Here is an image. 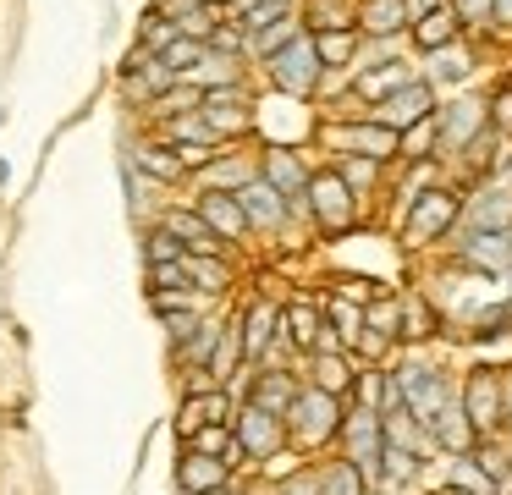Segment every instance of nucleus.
I'll use <instances>...</instances> for the list:
<instances>
[{
    "mask_svg": "<svg viewBox=\"0 0 512 495\" xmlns=\"http://www.w3.org/2000/svg\"><path fill=\"white\" fill-rule=\"evenodd\" d=\"M320 44H314V33H292L281 50H270V77H276V88H287V94L309 99L314 88H320Z\"/></svg>",
    "mask_w": 512,
    "mask_h": 495,
    "instance_id": "1",
    "label": "nucleus"
},
{
    "mask_svg": "<svg viewBox=\"0 0 512 495\" xmlns=\"http://www.w3.org/2000/svg\"><path fill=\"white\" fill-rule=\"evenodd\" d=\"M457 220H463V193H452V187H424L408 204V215H402V231H408L413 242H435V237H446Z\"/></svg>",
    "mask_w": 512,
    "mask_h": 495,
    "instance_id": "2",
    "label": "nucleus"
},
{
    "mask_svg": "<svg viewBox=\"0 0 512 495\" xmlns=\"http://www.w3.org/2000/svg\"><path fill=\"white\" fill-rule=\"evenodd\" d=\"M342 429H347V457L358 462V473H364L369 484H380L386 479V468H380V462H386V413L358 402V413L347 418Z\"/></svg>",
    "mask_w": 512,
    "mask_h": 495,
    "instance_id": "3",
    "label": "nucleus"
},
{
    "mask_svg": "<svg viewBox=\"0 0 512 495\" xmlns=\"http://www.w3.org/2000/svg\"><path fill=\"white\" fill-rule=\"evenodd\" d=\"M287 424H292V435H298L303 446H320V440H331L336 429H342V407H336L331 391L309 385V391H298V402L287 407Z\"/></svg>",
    "mask_w": 512,
    "mask_h": 495,
    "instance_id": "4",
    "label": "nucleus"
},
{
    "mask_svg": "<svg viewBox=\"0 0 512 495\" xmlns=\"http://www.w3.org/2000/svg\"><path fill=\"white\" fill-rule=\"evenodd\" d=\"M369 116L386 121V127H397V132L419 127L424 116H435V83H430V77H408L397 94H386L380 105H369Z\"/></svg>",
    "mask_w": 512,
    "mask_h": 495,
    "instance_id": "5",
    "label": "nucleus"
},
{
    "mask_svg": "<svg viewBox=\"0 0 512 495\" xmlns=\"http://www.w3.org/2000/svg\"><path fill=\"white\" fill-rule=\"evenodd\" d=\"M309 215L320 220L325 231H347V226H353V187H347L342 171H320L309 182Z\"/></svg>",
    "mask_w": 512,
    "mask_h": 495,
    "instance_id": "6",
    "label": "nucleus"
},
{
    "mask_svg": "<svg viewBox=\"0 0 512 495\" xmlns=\"http://www.w3.org/2000/svg\"><path fill=\"white\" fill-rule=\"evenodd\" d=\"M463 407H468V418H474V429L479 435H490V429L507 418V385H501V374L496 369H474L463 380Z\"/></svg>",
    "mask_w": 512,
    "mask_h": 495,
    "instance_id": "7",
    "label": "nucleus"
},
{
    "mask_svg": "<svg viewBox=\"0 0 512 495\" xmlns=\"http://www.w3.org/2000/svg\"><path fill=\"white\" fill-rule=\"evenodd\" d=\"M435 121H441V149H468L474 138H485L490 132V105L474 94L452 99L446 110H435Z\"/></svg>",
    "mask_w": 512,
    "mask_h": 495,
    "instance_id": "8",
    "label": "nucleus"
},
{
    "mask_svg": "<svg viewBox=\"0 0 512 495\" xmlns=\"http://www.w3.org/2000/svg\"><path fill=\"white\" fill-rule=\"evenodd\" d=\"M336 143L353 149V154H369V160H397V154H402V132L386 127V121H375V116L347 121V127L336 132Z\"/></svg>",
    "mask_w": 512,
    "mask_h": 495,
    "instance_id": "9",
    "label": "nucleus"
},
{
    "mask_svg": "<svg viewBox=\"0 0 512 495\" xmlns=\"http://www.w3.org/2000/svg\"><path fill=\"white\" fill-rule=\"evenodd\" d=\"M237 204H243L248 226L276 231L281 220H287V193H281V187L270 182V176H254V182H243V187H237Z\"/></svg>",
    "mask_w": 512,
    "mask_h": 495,
    "instance_id": "10",
    "label": "nucleus"
},
{
    "mask_svg": "<svg viewBox=\"0 0 512 495\" xmlns=\"http://www.w3.org/2000/svg\"><path fill=\"white\" fill-rule=\"evenodd\" d=\"M413 44H419L424 55H435V50H446V44H457L463 39V17H457V6L452 0H441L435 11H424V17H413Z\"/></svg>",
    "mask_w": 512,
    "mask_h": 495,
    "instance_id": "11",
    "label": "nucleus"
},
{
    "mask_svg": "<svg viewBox=\"0 0 512 495\" xmlns=\"http://www.w3.org/2000/svg\"><path fill=\"white\" fill-rule=\"evenodd\" d=\"M402 28H413L408 0H358V33L364 39H397Z\"/></svg>",
    "mask_w": 512,
    "mask_h": 495,
    "instance_id": "12",
    "label": "nucleus"
},
{
    "mask_svg": "<svg viewBox=\"0 0 512 495\" xmlns=\"http://www.w3.org/2000/svg\"><path fill=\"white\" fill-rule=\"evenodd\" d=\"M237 440H243L248 457H270V451L281 446V413H270V407H243L237 413Z\"/></svg>",
    "mask_w": 512,
    "mask_h": 495,
    "instance_id": "13",
    "label": "nucleus"
},
{
    "mask_svg": "<svg viewBox=\"0 0 512 495\" xmlns=\"http://www.w3.org/2000/svg\"><path fill=\"white\" fill-rule=\"evenodd\" d=\"M463 226H468V237H474V231H512V193L507 187H485L479 198H468Z\"/></svg>",
    "mask_w": 512,
    "mask_h": 495,
    "instance_id": "14",
    "label": "nucleus"
},
{
    "mask_svg": "<svg viewBox=\"0 0 512 495\" xmlns=\"http://www.w3.org/2000/svg\"><path fill=\"white\" fill-rule=\"evenodd\" d=\"M463 259L485 275H507L512 270V231H474L463 242Z\"/></svg>",
    "mask_w": 512,
    "mask_h": 495,
    "instance_id": "15",
    "label": "nucleus"
},
{
    "mask_svg": "<svg viewBox=\"0 0 512 495\" xmlns=\"http://www.w3.org/2000/svg\"><path fill=\"white\" fill-rule=\"evenodd\" d=\"M408 61H386V66H364V72H353V88L369 99V105H380L386 94H397L402 83H408Z\"/></svg>",
    "mask_w": 512,
    "mask_h": 495,
    "instance_id": "16",
    "label": "nucleus"
},
{
    "mask_svg": "<svg viewBox=\"0 0 512 495\" xmlns=\"http://www.w3.org/2000/svg\"><path fill=\"white\" fill-rule=\"evenodd\" d=\"M265 176H270V182H276L287 198H303V193H309V182H314L292 149H270V154H265Z\"/></svg>",
    "mask_w": 512,
    "mask_h": 495,
    "instance_id": "17",
    "label": "nucleus"
},
{
    "mask_svg": "<svg viewBox=\"0 0 512 495\" xmlns=\"http://www.w3.org/2000/svg\"><path fill=\"white\" fill-rule=\"evenodd\" d=\"M204 220H210L215 231H226V237H248V215H243V204H237V193H204V209H199Z\"/></svg>",
    "mask_w": 512,
    "mask_h": 495,
    "instance_id": "18",
    "label": "nucleus"
},
{
    "mask_svg": "<svg viewBox=\"0 0 512 495\" xmlns=\"http://www.w3.org/2000/svg\"><path fill=\"white\" fill-rule=\"evenodd\" d=\"M182 490H193V495H204V490H221L226 484V462H215L210 451H193L188 462H182Z\"/></svg>",
    "mask_w": 512,
    "mask_h": 495,
    "instance_id": "19",
    "label": "nucleus"
},
{
    "mask_svg": "<svg viewBox=\"0 0 512 495\" xmlns=\"http://www.w3.org/2000/svg\"><path fill=\"white\" fill-rule=\"evenodd\" d=\"M353 380H358V374H353V363H347L336 347H320V352H314V385H320V391L342 396Z\"/></svg>",
    "mask_w": 512,
    "mask_h": 495,
    "instance_id": "20",
    "label": "nucleus"
},
{
    "mask_svg": "<svg viewBox=\"0 0 512 495\" xmlns=\"http://www.w3.org/2000/svg\"><path fill=\"white\" fill-rule=\"evenodd\" d=\"M281 325H287V336L298 341L303 352L325 347V325H320V308H314V303H292L287 314H281Z\"/></svg>",
    "mask_w": 512,
    "mask_h": 495,
    "instance_id": "21",
    "label": "nucleus"
},
{
    "mask_svg": "<svg viewBox=\"0 0 512 495\" xmlns=\"http://www.w3.org/2000/svg\"><path fill=\"white\" fill-rule=\"evenodd\" d=\"M276 325H281V308H270V303H254V308H248V319H243V352H248V358H259V352L270 347Z\"/></svg>",
    "mask_w": 512,
    "mask_h": 495,
    "instance_id": "22",
    "label": "nucleus"
},
{
    "mask_svg": "<svg viewBox=\"0 0 512 495\" xmlns=\"http://www.w3.org/2000/svg\"><path fill=\"white\" fill-rule=\"evenodd\" d=\"M292 0H254V6H248V17H243V33H254V39H265L270 28H287L292 22Z\"/></svg>",
    "mask_w": 512,
    "mask_h": 495,
    "instance_id": "23",
    "label": "nucleus"
},
{
    "mask_svg": "<svg viewBox=\"0 0 512 495\" xmlns=\"http://www.w3.org/2000/svg\"><path fill=\"white\" fill-rule=\"evenodd\" d=\"M314 44H320L325 66H353L358 61V28H325V33H314Z\"/></svg>",
    "mask_w": 512,
    "mask_h": 495,
    "instance_id": "24",
    "label": "nucleus"
},
{
    "mask_svg": "<svg viewBox=\"0 0 512 495\" xmlns=\"http://www.w3.org/2000/svg\"><path fill=\"white\" fill-rule=\"evenodd\" d=\"M369 490V479L358 473V462L347 457V462H331V468L320 473V495H364Z\"/></svg>",
    "mask_w": 512,
    "mask_h": 495,
    "instance_id": "25",
    "label": "nucleus"
},
{
    "mask_svg": "<svg viewBox=\"0 0 512 495\" xmlns=\"http://www.w3.org/2000/svg\"><path fill=\"white\" fill-rule=\"evenodd\" d=\"M364 330H375V336H402V297H375V303L364 308Z\"/></svg>",
    "mask_w": 512,
    "mask_h": 495,
    "instance_id": "26",
    "label": "nucleus"
},
{
    "mask_svg": "<svg viewBox=\"0 0 512 495\" xmlns=\"http://www.w3.org/2000/svg\"><path fill=\"white\" fill-rule=\"evenodd\" d=\"M166 226L177 231V237H188L193 253H215V248H221V242H215V226H210L204 215H171Z\"/></svg>",
    "mask_w": 512,
    "mask_h": 495,
    "instance_id": "27",
    "label": "nucleus"
},
{
    "mask_svg": "<svg viewBox=\"0 0 512 495\" xmlns=\"http://www.w3.org/2000/svg\"><path fill=\"white\" fill-rule=\"evenodd\" d=\"M254 402H259V407H270V413H281V418H287V407L298 402V385H292L287 374H265V380H259V391H254Z\"/></svg>",
    "mask_w": 512,
    "mask_h": 495,
    "instance_id": "28",
    "label": "nucleus"
},
{
    "mask_svg": "<svg viewBox=\"0 0 512 495\" xmlns=\"http://www.w3.org/2000/svg\"><path fill=\"white\" fill-rule=\"evenodd\" d=\"M441 83H463L468 72H474V55L463 50V44H446V50H435V66H430Z\"/></svg>",
    "mask_w": 512,
    "mask_h": 495,
    "instance_id": "29",
    "label": "nucleus"
},
{
    "mask_svg": "<svg viewBox=\"0 0 512 495\" xmlns=\"http://www.w3.org/2000/svg\"><path fill=\"white\" fill-rule=\"evenodd\" d=\"M138 165H144L149 176H160V182H177V176L188 171L177 154H171V149H155V143H144V149H138Z\"/></svg>",
    "mask_w": 512,
    "mask_h": 495,
    "instance_id": "30",
    "label": "nucleus"
},
{
    "mask_svg": "<svg viewBox=\"0 0 512 495\" xmlns=\"http://www.w3.org/2000/svg\"><path fill=\"white\" fill-rule=\"evenodd\" d=\"M474 462L490 473V484H496V495H512V457H501L496 446H479Z\"/></svg>",
    "mask_w": 512,
    "mask_h": 495,
    "instance_id": "31",
    "label": "nucleus"
},
{
    "mask_svg": "<svg viewBox=\"0 0 512 495\" xmlns=\"http://www.w3.org/2000/svg\"><path fill=\"white\" fill-rule=\"evenodd\" d=\"M188 275L204 286V292H226V270L210 259V253H193V259H188Z\"/></svg>",
    "mask_w": 512,
    "mask_h": 495,
    "instance_id": "32",
    "label": "nucleus"
},
{
    "mask_svg": "<svg viewBox=\"0 0 512 495\" xmlns=\"http://www.w3.org/2000/svg\"><path fill=\"white\" fill-rule=\"evenodd\" d=\"M435 330V314L419 303V297H402V336H430Z\"/></svg>",
    "mask_w": 512,
    "mask_h": 495,
    "instance_id": "33",
    "label": "nucleus"
},
{
    "mask_svg": "<svg viewBox=\"0 0 512 495\" xmlns=\"http://www.w3.org/2000/svg\"><path fill=\"white\" fill-rule=\"evenodd\" d=\"M375 165H386V160H369V154H358V160H347V165H342L347 187H353V193H358V187H369V182H375Z\"/></svg>",
    "mask_w": 512,
    "mask_h": 495,
    "instance_id": "34",
    "label": "nucleus"
},
{
    "mask_svg": "<svg viewBox=\"0 0 512 495\" xmlns=\"http://www.w3.org/2000/svg\"><path fill=\"white\" fill-rule=\"evenodd\" d=\"M457 17H463V28H479V22L496 17V0H452Z\"/></svg>",
    "mask_w": 512,
    "mask_h": 495,
    "instance_id": "35",
    "label": "nucleus"
},
{
    "mask_svg": "<svg viewBox=\"0 0 512 495\" xmlns=\"http://www.w3.org/2000/svg\"><path fill=\"white\" fill-rule=\"evenodd\" d=\"M507 330H512V303L485 308V314H479V336H507Z\"/></svg>",
    "mask_w": 512,
    "mask_h": 495,
    "instance_id": "36",
    "label": "nucleus"
},
{
    "mask_svg": "<svg viewBox=\"0 0 512 495\" xmlns=\"http://www.w3.org/2000/svg\"><path fill=\"white\" fill-rule=\"evenodd\" d=\"M149 259H155V264H166V259H182V253H177V231H155V237H149Z\"/></svg>",
    "mask_w": 512,
    "mask_h": 495,
    "instance_id": "37",
    "label": "nucleus"
},
{
    "mask_svg": "<svg viewBox=\"0 0 512 495\" xmlns=\"http://www.w3.org/2000/svg\"><path fill=\"white\" fill-rule=\"evenodd\" d=\"M177 154H182L188 171H204V165H210V149H204V143H188V149H177Z\"/></svg>",
    "mask_w": 512,
    "mask_h": 495,
    "instance_id": "38",
    "label": "nucleus"
},
{
    "mask_svg": "<svg viewBox=\"0 0 512 495\" xmlns=\"http://www.w3.org/2000/svg\"><path fill=\"white\" fill-rule=\"evenodd\" d=\"M215 446H226V424H215V429L199 435V451H215Z\"/></svg>",
    "mask_w": 512,
    "mask_h": 495,
    "instance_id": "39",
    "label": "nucleus"
},
{
    "mask_svg": "<svg viewBox=\"0 0 512 495\" xmlns=\"http://www.w3.org/2000/svg\"><path fill=\"white\" fill-rule=\"evenodd\" d=\"M496 127H507V132H512V88L496 99Z\"/></svg>",
    "mask_w": 512,
    "mask_h": 495,
    "instance_id": "40",
    "label": "nucleus"
},
{
    "mask_svg": "<svg viewBox=\"0 0 512 495\" xmlns=\"http://www.w3.org/2000/svg\"><path fill=\"white\" fill-rule=\"evenodd\" d=\"M281 495H320V479H292Z\"/></svg>",
    "mask_w": 512,
    "mask_h": 495,
    "instance_id": "41",
    "label": "nucleus"
},
{
    "mask_svg": "<svg viewBox=\"0 0 512 495\" xmlns=\"http://www.w3.org/2000/svg\"><path fill=\"white\" fill-rule=\"evenodd\" d=\"M490 22H507V28H512V0H496V17H490Z\"/></svg>",
    "mask_w": 512,
    "mask_h": 495,
    "instance_id": "42",
    "label": "nucleus"
},
{
    "mask_svg": "<svg viewBox=\"0 0 512 495\" xmlns=\"http://www.w3.org/2000/svg\"><path fill=\"white\" fill-rule=\"evenodd\" d=\"M501 385H507V418H512V374H507V380H501Z\"/></svg>",
    "mask_w": 512,
    "mask_h": 495,
    "instance_id": "43",
    "label": "nucleus"
}]
</instances>
